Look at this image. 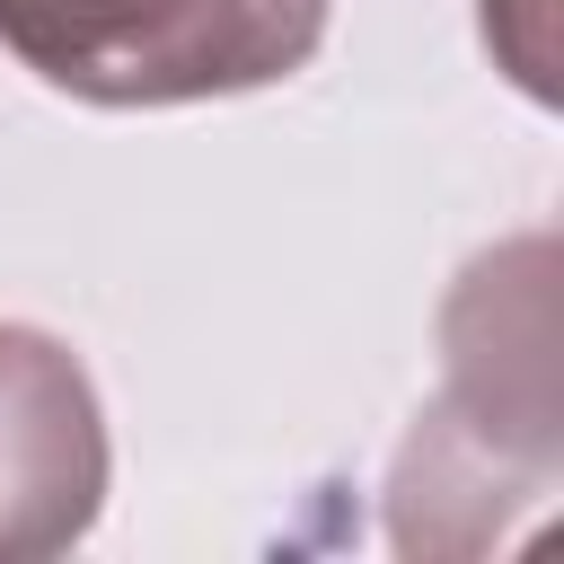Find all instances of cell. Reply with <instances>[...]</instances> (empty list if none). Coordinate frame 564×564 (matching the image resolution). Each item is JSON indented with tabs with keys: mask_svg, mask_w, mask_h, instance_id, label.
Instances as JSON below:
<instances>
[{
	"mask_svg": "<svg viewBox=\"0 0 564 564\" xmlns=\"http://www.w3.org/2000/svg\"><path fill=\"white\" fill-rule=\"evenodd\" d=\"M326 0H0V44L88 106H194L291 79Z\"/></svg>",
	"mask_w": 564,
	"mask_h": 564,
	"instance_id": "7a4b0ae2",
	"label": "cell"
},
{
	"mask_svg": "<svg viewBox=\"0 0 564 564\" xmlns=\"http://www.w3.org/2000/svg\"><path fill=\"white\" fill-rule=\"evenodd\" d=\"M106 511V414L79 352L0 317V555H62Z\"/></svg>",
	"mask_w": 564,
	"mask_h": 564,
	"instance_id": "3957f363",
	"label": "cell"
},
{
	"mask_svg": "<svg viewBox=\"0 0 564 564\" xmlns=\"http://www.w3.org/2000/svg\"><path fill=\"white\" fill-rule=\"evenodd\" d=\"M441 352L449 379L388 476V529L414 555H476L555 476V247L511 238L476 256L449 291Z\"/></svg>",
	"mask_w": 564,
	"mask_h": 564,
	"instance_id": "6da1fadb",
	"label": "cell"
}]
</instances>
